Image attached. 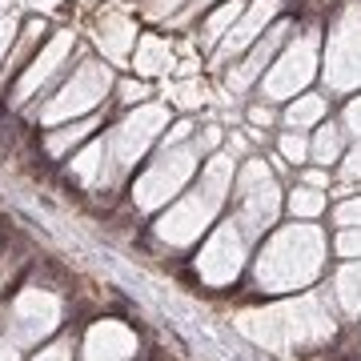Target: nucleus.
Segmentation results:
<instances>
[{"mask_svg":"<svg viewBox=\"0 0 361 361\" xmlns=\"http://www.w3.org/2000/svg\"><path fill=\"white\" fill-rule=\"evenodd\" d=\"M322 116H325V101H322V97H297V101L289 104L285 121H289L293 129H305V125L322 121Z\"/></svg>","mask_w":361,"mask_h":361,"instance_id":"17","label":"nucleus"},{"mask_svg":"<svg viewBox=\"0 0 361 361\" xmlns=\"http://www.w3.org/2000/svg\"><path fill=\"white\" fill-rule=\"evenodd\" d=\"M281 157H285V161H293V165L310 157V145H305L301 129H297V133H285V137H281Z\"/></svg>","mask_w":361,"mask_h":361,"instance_id":"23","label":"nucleus"},{"mask_svg":"<svg viewBox=\"0 0 361 361\" xmlns=\"http://www.w3.org/2000/svg\"><path fill=\"white\" fill-rule=\"evenodd\" d=\"M281 37H285V25H277V28L269 32V37H265V40L257 44V49L249 52L245 65H237V68L229 73V89H245L249 80H253V77L261 73V68H265V61L273 56V49H277V40H281Z\"/></svg>","mask_w":361,"mask_h":361,"instance_id":"15","label":"nucleus"},{"mask_svg":"<svg viewBox=\"0 0 361 361\" xmlns=\"http://www.w3.org/2000/svg\"><path fill=\"white\" fill-rule=\"evenodd\" d=\"M4 13H8V0H0V16H4Z\"/></svg>","mask_w":361,"mask_h":361,"instance_id":"39","label":"nucleus"},{"mask_svg":"<svg viewBox=\"0 0 361 361\" xmlns=\"http://www.w3.org/2000/svg\"><path fill=\"white\" fill-rule=\"evenodd\" d=\"M289 209H293L297 217H317V213L325 209V197L310 185V189H297V193L289 197Z\"/></svg>","mask_w":361,"mask_h":361,"instance_id":"21","label":"nucleus"},{"mask_svg":"<svg viewBox=\"0 0 361 361\" xmlns=\"http://www.w3.org/2000/svg\"><path fill=\"white\" fill-rule=\"evenodd\" d=\"M13 37H16V20L13 16H0V61H4V52H8Z\"/></svg>","mask_w":361,"mask_h":361,"instance_id":"26","label":"nucleus"},{"mask_svg":"<svg viewBox=\"0 0 361 361\" xmlns=\"http://www.w3.org/2000/svg\"><path fill=\"white\" fill-rule=\"evenodd\" d=\"M104 161H109V145L92 141L85 153L73 157V173H77L85 185H101V180H104Z\"/></svg>","mask_w":361,"mask_h":361,"instance_id":"16","label":"nucleus"},{"mask_svg":"<svg viewBox=\"0 0 361 361\" xmlns=\"http://www.w3.org/2000/svg\"><path fill=\"white\" fill-rule=\"evenodd\" d=\"M68 49H73V32H56V37L49 40V49H44V52L37 56V61H32V65L25 68V77L16 80L13 104H25L28 97H32V92H37L40 85H44V80H49L52 73H56V68H61V61L68 56Z\"/></svg>","mask_w":361,"mask_h":361,"instance_id":"10","label":"nucleus"},{"mask_svg":"<svg viewBox=\"0 0 361 361\" xmlns=\"http://www.w3.org/2000/svg\"><path fill=\"white\" fill-rule=\"evenodd\" d=\"M193 157H197L193 149H180V145L165 149L161 161H153V165L145 169V177L133 185L137 209H157L161 201H169V197L177 193L180 185L193 177Z\"/></svg>","mask_w":361,"mask_h":361,"instance_id":"3","label":"nucleus"},{"mask_svg":"<svg viewBox=\"0 0 361 361\" xmlns=\"http://www.w3.org/2000/svg\"><path fill=\"white\" fill-rule=\"evenodd\" d=\"M165 109L161 104H145V109H137L133 116H125L121 125H116L109 137H104V145H109V161H113V169H129L137 165L145 157V149L153 145V137L161 133V125H165Z\"/></svg>","mask_w":361,"mask_h":361,"instance_id":"4","label":"nucleus"},{"mask_svg":"<svg viewBox=\"0 0 361 361\" xmlns=\"http://www.w3.org/2000/svg\"><path fill=\"white\" fill-rule=\"evenodd\" d=\"M133 68L137 73H145V77H157V73H169L173 68V49H169V40L161 37H141L137 40V61H133Z\"/></svg>","mask_w":361,"mask_h":361,"instance_id":"14","label":"nucleus"},{"mask_svg":"<svg viewBox=\"0 0 361 361\" xmlns=\"http://www.w3.org/2000/svg\"><path fill=\"white\" fill-rule=\"evenodd\" d=\"M169 8H177V0H157V4H153V16H165Z\"/></svg>","mask_w":361,"mask_h":361,"instance_id":"37","label":"nucleus"},{"mask_svg":"<svg viewBox=\"0 0 361 361\" xmlns=\"http://www.w3.org/2000/svg\"><path fill=\"white\" fill-rule=\"evenodd\" d=\"M305 180H310L313 189H322V185H329V177H325L322 169H313V173H305Z\"/></svg>","mask_w":361,"mask_h":361,"instance_id":"36","label":"nucleus"},{"mask_svg":"<svg viewBox=\"0 0 361 361\" xmlns=\"http://www.w3.org/2000/svg\"><path fill=\"white\" fill-rule=\"evenodd\" d=\"M97 129V125H92V121H85V125H68V129H61V133H52L49 141V153L52 157H65L68 153V145H77V141H85V137H89V133Z\"/></svg>","mask_w":361,"mask_h":361,"instance_id":"19","label":"nucleus"},{"mask_svg":"<svg viewBox=\"0 0 361 361\" xmlns=\"http://www.w3.org/2000/svg\"><path fill=\"white\" fill-rule=\"evenodd\" d=\"M341 157V133L329 125V129L317 133V141H313V161H322V165H329V161H337Z\"/></svg>","mask_w":361,"mask_h":361,"instance_id":"20","label":"nucleus"},{"mask_svg":"<svg viewBox=\"0 0 361 361\" xmlns=\"http://www.w3.org/2000/svg\"><path fill=\"white\" fill-rule=\"evenodd\" d=\"M201 4H209V0H201Z\"/></svg>","mask_w":361,"mask_h":361,"instance_id":"40","label":"nucleus"},{"mask_svg":"<svg viewBox=\"0 0 361 361\" xmlns=\"http://www.w3.org/2000/svg\"><path fill=\"white\" fill-rule=\"evenodd\" d=\"M273 213H277V185H273V177L265 173V165L253 161V165L241 173V217H245V229L257 233L261 225L273 221Z\"/></svg>","mask_w":361,"mask_h":361,"instance_id":"8","label":"nucleus"},{"mask_svg":"<svg viewBox=\"0 0 361 361\" xmlns=\"http://www.w3.org/2000/svg\"><path fill=\"white\" fill-rule=\"evenodd\" d=\"M25 4H32V8H56L61 0H25Z\"/></svg>","mask_w":361,"mask_h":361,"instance_id":"38","label":"nucleus"},{"mask_svg":"<svg viewBox=\"0 0 361 361\" xmlns=\"http://www.w3.org/2000/svg\"><path fill=\"white\" fill-rule=\"evenodd\" d=\"M169 97H173L177 104H185V109H197V104H205L209 92H205V85H177Z\"/></svg>","mask_w":361,"mask_h":361,"instance_id":"24","label":"nucleus"},{"mask_svg":"<svg viewBox=\"0 0 361 361\" xmlns=\"http://www.w3.org/2000/svg\"><path fill=\"white\" fill-rule=\"evenodd\" d=\"M229 177H233V161H229V157H213V165H209V173H205V185H201L193 197H185L173 213H165L161 225H157V233H161L165 241H173V245L193 241L197 233L209 225V217L217 213Z\"/></svg>","mask_w":361,"mask_h":361,"instance_id":"1","label":"nucleus"},{"mask_svg":"<svg viewBox=\"0 0 361 361\" xmlns=\"http://www.w3.org/2000/svg\"><path fill=\"white\" fill-rule=\"evenodd\" d=\"M249 116H253V125H269V121H273V113L265 109V104H257V109H253Z\"/></svg>","mask_w":361,"mask_h":361,"instance_id":"35","label":"nucleus"},{"mask_svg":"<svg viewBox=\"0 0 361 361\" xmlns=\"http://www.w3.org/2000/svg\"><path fill=\"white\" fill-rule=\"evenodd\" d=\"M337 249H341L345 257H357V253H361V229L357 233H345V237L337 241Z\"/></svg>","mask_w":361,"mask_h":361,"instance_id":"27","label":"nucleus"},{"mask_svg":"<svg viewBox=\"0 0 361 361\" xmlns=\"http://www.w3.org/2000/svg\"><path fill=\"white\" fill-rule=\"evenodd\" d=\"M32 361H73V353H68V345H52L44 353H37Z\"/></svg>","mask_w":361,"mask_h":361,"instance_id":"29","label":"nucleus"},{"mask_svg":"<svg viewBox=\"0 0 361 361\" xmlns=\"http://www.w3.org/2000/svg\"><path fill=\"white\" fill-rule=\"evenodd\" d=\"M56 322H61V301L52 293H40V289H25L13 301V313H8V329H13L16 345L40 341L44 334L56 329Z\"/></svg>","mask_w":361,"mask_h":361,"instance_id":"5","label":"nucleus"},{"mask_svg":"<svg viewBox=\"0 0 361 361\" xmlns=\"http://www.w3.org/2000/svg\"><path fill=\"white\" fill-rule=\"evenodd\" d=\"M313 61H317V32H305V37L273 65L269 80H265V97H269V101L297 97V89H305L313 80Z\"/></svg>","mask_w":361,"mask_h":361,"instance_id":"6","label":"nucleus"},{"mask_svg":"<svg viewBox=\"0 0 361 361\" xmlns=\"http://www.w3.org/2000/svg\"><path fill=\"white\" fill-rule=\"evenodd\" d=\"M0 361H20V345L4 337V341H0Z\"/></svg>","mask_w":361,"mask_h":361,"instance_id":"32","label":"nucleus"},{"mask_svg":"<svg viewBox=\"0 0 361 361\" xmlns=\"http://www.w3.org/2000/svg\"><path fill=\"white\" fill-rule=\"evenodd\" d=\"M277 4H281V0H257V4L245 13V20H241V25L225 37V44H221V61H225L229 52H241L249 40H257V32H265V20L277 13Z\"/></svg>","mask_w":361,"mask_h":361,"instance_id":"12","label":"nucleus"},{"mask_svg":"<svg viewBox=\"0 0 361 361\" xmlns=\"http://www.w3.org/2000/svg\"><path fill=\"white\" fill-rule=\"evenodd\" d=\"M337 225H349V229H361V201H345L337 209Z\"/></svg>","mask_w":361,"mask_h":361,"instance_id":"25","label":"nucleus"},{"mask_svg":"<svg viewBox=\"0 0 361 361\" xmlns=\"http://www.w3.org/2000/svg\"><path fill=\"white\" fill-rule=\"evenodd\" d=\"M121 97H125V101H141V97H149V89H145V85H121Z\"/></svg>","mask_w":361,"mask_h":361,"instance_id":"31","label":"nucleus"},{"mask_svg":"<svg viewBox=\"0 0 361 361\" xmlns=\"http://www.w3.org/2000/svg\"><path fill=\"white\" fill-rule=\"evenodd\" d=\"M189 133H193V125H189V121H180V125H173V129H169V137H165V149L180 145L185 137H189Z\"/></svg>","mask_w":361,"mask_h":361,"instance_id":"28","label":"nucleus"},{"mask_svg":"<svg viewBox=\"0 0 361 361\" xmlns=\"http://www.w3.org/2000/svg\"><path fill=\"white\" fill-rule=\"evenodd\" d=\"M109 85H113V73H109V65H97V61L80 65L65 89H61L49 104H44V109H40V125H56V121H68V116L89 113L92 104L101 101L104 92H109Z\"/></svg>","mask_w":361,"mask_h":361,"instance_id":"2","label":"nucleus"},{"mask_svg":"<svg viewBox=\"0 0 361 361\" xmlns=\"http://www.w3.org/2000/svg\"><path fill=\"white\" fill-rule=\"evenodd\" d=\"M133 40H137V25H133L129 16H104V20H101L97 44L104 49L109 61H125L129 49H133Z\"/></svg>","mask_w":361,"mask_h":361,"instance_id":"13","label":"nucleus"},{"mask_svg":"<svg viewBox=\"0 0 361 361\" xmlns=\"http://www.w3.org/2000/svg\"><path fill=\"white\" fill-rule=\"evenodd\" d=\"M325 80L334 89H353L361 85V20L341 25L329 40V61H325Z\"/></svg>","mask_w":361,"mask_h":361,"instance_id":"7","label":"nucleus"},{"mask_svg":"<svg viewBox=\"0 0 361 361\" xmlns=\"http://www.w3.org/2000/svg\"><path fill=\"white\" fill-rule=\"evenodd\" d=\"M217 141H221V129H205L197 137V149H217Z\"/></svg>","mask_w":361,"mask_h":361,"instance_id":"33","label":"nucleus"},{"mask_svg":"<svg viewBox=\"0 0 361 361\" xmlns=\"http://www.w3.org/2000/svg\"><path fill=\"white\" fill-rule=\"evenodd\" d=\"M341 301H345L349 310H361V269L341 273Z\"/></svg>","mask_w":361,"mask_h":361,"instance_id":"22","label":"nucleus"},{"mask_svg":"<svg viewBox=\"0 0 361 361\" xmlns=\"http://www.w3.org/2000/svg\"><path fill=\"white\" fill-rule=\"evenodd\" d=\"M345 173H349V177H361V145L353 149V153H349V161H345Z\"/></svg>","mask_w":361,"mask_h":361,"instance_id":"34","label":"nucleus"},{"mask_svg":"<svg viewBox=\"0 0 361 361\" xmlns=\"http://www.w3.org/2000/svg\"><path fill=\"white\" fill-rule=\"evenodd\" d=\"M241 13H245V0H229L221 13L209 16V25H205V44H213L217 37H225V28H233V20H237Z\"/></svg>","mask_w":361,"mask_h":361,"instance_id":"18","label":"nucleus"},{"mask_svg":"<svg viewBox=\"0 0 361 361\" xmlns=\"http://www.w3.org/2000/svg\"><path fill=\"white\" fill-rule=\"evenodd\" d=\"M345 125H349V129H353V133L361 137V97H357V101H353V104L345 109Z\"/></svg>","mask_w":361,"mask_h":361,"instance_id":"30","label":"nucleus"},{"mask_svg":"<svg viewBox=\"0 0 361 361\" xmlns=\"http://www.w3.org/2000/svg\"><path fill=\"white\" fill-rule=\"evenodd\" d=\"M237 265H241V237H237L233 225H225L213 237V245L201 253V273H205L209 281H229L233 273H237Z\"/></svg>","mask_w":361,"mask_h":361,"instance_id":"11","label":"nucleus"},{"mask_svg":"<svg viewBox=\"0 0 361 361\" xmlns=\"http://www.w3.org/2000/svg\"><path fill=\"white\" fill-rule=\"evenodd\" d=\"M137 353V337L125 329L121 322H101L92 325L85 337V361H129Z\"/></svg>","mask_w":361,"mask_h":361,"instance_id":"9","label":"nucleus"}]
</instances>
